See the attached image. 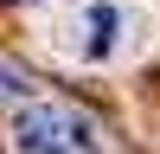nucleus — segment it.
Instances as JSON below:
<instances>
[{
    "instance_id": "nucleus-3",
    "label": "nucleus",
    "mask_w": 160,
    "mask_h": 154,
    "mask_svg": "<svg viewBox=\"0 0 160 154\" xmlns=\"http://www.w3.org/2000/svg\"><path fill=\"white\" fill-rule=\"evenodd\" d=\"M0 103H7V109H26V103H32V77L13 58H0Z\"/></svg>"
},
{
    "instance_id": "nucleus-1",
    "label": "nucleus",
    "mask_w": 160,
    "mask_h": 154,
    "mask_svg": "<svg viewBox=\"0 0 160 154\" xmlns=\"http://www.w3.org/2000/svg\"><path fill=\"white\" fill-rule=\"evenodd\" d=\"M7 148L13 154H71V148H96V128L58 103H26V109H13Z\"/></svg>"
},
{
    "instance_id": "nucleus-2",
    "label": "nucleus",
    "mask_w": 160,
    "mask_h": 154,
    "mask_svg": "<svg viewBox=\"0 0 160 154\" xmlns=\"http://www.w3.org/2000/svg\"><path fill=\"white\" fill-rule=\"evenodd\" d=\"M115 32H122V7H115V0H90V7H83V58L90 64L109 58V51H115Z\"/></svg>"
}]
</instances>
